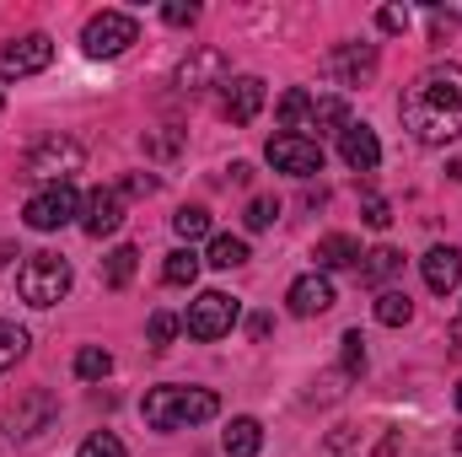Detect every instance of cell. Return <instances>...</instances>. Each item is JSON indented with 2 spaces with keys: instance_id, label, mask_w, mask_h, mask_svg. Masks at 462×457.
Instances as JSON below:
<instances>
[{
  "instance_id": "14",
  "label": "cell",
  "mask_w": 462,
  "mask_h": 457,
  "mask_svg": "<svg viewBox=\"0 0 462 457\" xmlns=\"http://www.w3.org/2000/svg\"><path fill=\"white\" fill-rule=\"evenodd\" d=\"M263 98H269V87L258 81V76H236L226 87V103H221V114L231 124H253V118L263 114Z\"/></svg>"
},
{
  "instance_id": "34",
  "label": "cell",
  "mask_w": 462,
  "mask_h": 457,
  "mask_svg": "<svg viewBox=\"0 0 462 457\" xmlns=\"http://www.w3.org/2000/svg\"><path fill=\"white\" fill-rule=\"evenodd\" d=\"M162 22H167V27H194V22H199V5L172 0V5H162Z\"/></svg>"
},
{
  "instance_id": "8",
  "label": "cell",
  "mask_w": 462,
  "mask_h": 457,
  "mask_svg": "<svg viewBox=\"0 0 462 457\" xmlns=\"http://www.w3.org/2000/svg\"><path fill=\"white\" fill-rule=\"evenodd\" d=\"M54 65V38L49 33H27V38H5L0 43V76L5 81H22V76H38Z\"/></svg>"
},
{
  "instance_id": "5",
  "label": "cell",
  "mask_w": 462,
  "mask_h": 457,
  "mask_svg": "<svg viewBox=\"0 0 462 457\" xmlns=\"http://www.w3.org/2000/svg\"><path fill=\"white\" fill-rule=\"evenodd\" d=\"M54 420H60V398H54L49 387H32V393H22V398L5 409V436H11V442H38Z\"/></svg>"
},
{
  "instance_id": "26",
  "label": "cell",
  "mask_w": 462,
  "mask_h": 457,
  "mask_svg": "<svg viewBox=\"0 0 462 457\" xmlns=\"http://www.w3.org/2000/svg\"><path fill=\"white\" fill-rule=\"evenodd\" d=\"M172 231H178L183 242H194V237H210V210H205V205H183V210L172 216Z\"/></svg>"
},
{
  "instance_id": "37",
  "label": "cell",
  "mask_w": 462,
  "mask_h": 457,
  "mask_svg": "<svg viewBox=\"0 0 462 457\" xmlns=\"http://www.w3.org/2000/svg\"><path fill=\"white\" fill-rule=\"evenodd\" d=\"M156 189V178H145V173H134L129 183H124V194H151Z\"/></svg>"
},
{
  "instance_id": "18",
  "label": "cell",
  "mask_w": 462,
  "mask_h": 457,
  "mask_svg": "<svg viewBox=\"0 0 462 457\" xmlns=\"http://www.w3.org/2000/svg\"><path fill=\"white\" fill-rule=\"evenodd\" d=\"M312 258H318V269H360V258H365V253H360V242H355V237L328 231V237L318 242V253H312Z\"/></svg>"
},
{
  "instance_id": "6",
  "label": "cell",
  "mask_w": 462,
  "mask_h": 457,
  "mask_svg": "<svg viewBox=\"0 0 462 457\" xmlns=\"http://www.w3.org/2000/svg\"><path fill=\"white\" fill-rule=\"evenodd\" d=\"M134 38H140V22H134L129 11H97V16L81 27V49H87L92 60H114V54H124Z\"/></svg>"
},
{
  "instance_id": "4",
  "label": "cell",
  "mask_w": 462,
  "mask_h": 457,
  "mask_svg": "<svg viewBox=\"0 0 462 457\" xmlns=\"http://www.w3.org/2000/svg\"><path fill=\"white\" fill-rule=\"evenodd\" d=\"M81 162H87V151L70 140V135H43L32 151H27V178H38V183H70V173H81Z\"/></svg>"
},
{
  "instance_id": "13",
  "label": "cell",
  "mask_w": 462,
  "mask_h": 457,
  "mask_svg": "<svg viewBox=\"0 0 462 457\" xmlns=\"http://www.w3.org/2000/svg\"><path fill=\"white\" fill-rule=\"evenodd\" d=\"M339 156H345V167H355V173H376V162H382L376 129L371 124H345L339 129Z\"/></svg>"
},
{
  "instance_id": "28",
  "label": "cell",
  "mask_w": 462,
  "mask_h": 457,
  "mask_svg": "<svg viewBox=\"0 0 462 457\" xmlns=\"http://www.w3.org/2000/svg\"><path fill=\"white\" fill-rule=\"evenodd\" d=\"M22 355H27V329H16V323L0 318V371H11Z\"/></svg>"
},
{
  "instance_id": "33",
  "label": "cell",
  "mask_w": 462,
  "mask_h": 457,
  "mask_svg": "<svg viewBox=\"0 0 462 457\" xmlns=\"http://www.w3.org/2000/svg\"><path fill=\"white\" fill-rule=\"evenodd\" d=\"M345 377H360V371H365V340H360V334H355V329H349L345 340Z\"/></svg>"
},
{
  "instance_id": "10",
  "label": "cell",
  "mask_w": 462,
  "mask_h": 457,
  "mask_svg": "<svg viewBox=\"0 0 462 457\" xmlns=\"http://www.w3.org/2000/svg\"><path fill=\"white\" fill-rule=\"evenodd\" d=\"M81 216V200H76V189L70 183H54V189H43V194H32L27 200V210H22V221L32 231H60L70 227Z\"/></svg>"
},
{
  "instance_id": "31",
  "label": "cell",
  "mask_w": 462,
  "mask_h": 457,
  "mask_svg": "<svg viewBox=\"0 0 462 457\" xmlns=\"http://www.w3.org/2000/svg\"><path fill=\"white\" fill-rule=\"evenodd\" d=\"M76 457H124V442H118L114 431H97V436L81 442V452Z\"/></svg>"
},
{
  "instance_id": "38",
  "label": "cell",
  "mask_w": 462,
  "mask_h": 457,
  "mask_svg": "<svg viewBox=\"0 0 462 457\" xmlns=\"http://www.w3.org/2000/svg\"><path fill=\"white\" fill-rule=\"evenodd\" d=\"M457 409H462V382H457Z\"/></svg>"
},
{
  "instance_id": "1",
  "label": "cell",
  "mask_w": 462,
  "mask_h": 457,
  "mask_svg": "<svg viewBox=\"0 0 462 457\" xmlns=\"http://www.w3.org/2000/svg\"><path fill=\"white\" fill-rule=\"evenodd\" d=\"M398 114H403V129H409L420 145H447V140H457L462 135V70L457 65L425 70V76L403 92Z\"/></svg>"
},
{
  "instance_id": "16",
  "label": "cell",
  "mask_w": 462,
  "mask_h": 457,
  "mask_svg": "<svg viewBox=\"0 0 462 457\" xmlns=\"http://www.w3.org/2000/svg\"><path fill=\"white\" fill-rule=\"evenodd\" d=\"M285 302H291L296 318H318V312L334 307V285H328V275H301V280L285 291Z\"/></svg>"
},
{
  "instance_id": "17",
  "label": "cell",
  "mask_w": 462,
  "mask_h": 457,
  "mask_svg": "<svg viewBox=\"0 0 462 457\" xmlns=\"http://www.w3.org/2000/svg\"><path fill=\"white\" fill-rule=\"evenodd\" d=\"M420 264H425V285H430L436 296H452L462 285V253L457 247H430Z\"/></svg>"
},
{
  "instance_id": "20",
  "label": "cell",
  "mask_w": 462,
  "mask_h": 457,
  "mask_svg": "<svg viewBox=\"0 0 462 457\" xmlns=\"http://www.w3.org/2000/svg\"><path fill=\"white\" fill-rule=\"evenodd\" d=\"M398 269H403V253H398V247H376V253H365L360 280H365V285H382V280H393Z\"/></svg>"
},
{
  "instance_id": "30",
  "label": "cell",
  "mask_w": 462,
  "mask_h": 457,
  "mask_svg": "<svg viewBox=\"0 0 462 457\" xmlns=\"http://www.w3.org/2000/svg\"><path fill=\"white\" fill-rule=\"evenodd\" d=\"M274 216H280V200H274V194H258V200H247V210H242V221H247V231L274 227Z\"/></svg>"
},
{
  "instance_id": "11",
  "label": "cell",
  "mask_w": 462,
  "mask_h": 457,
  "mask_svg": "<svg viewBox=\"0 0 462 457\" xmlns=\"http://www.w3.org/2000/svg\"><path fill=\"white\" fill-rule=\"evenodd\" d=\"M226 76H231V60H226V49H216V43H199V49H189V60L178 65V87H183V92L226 87Z\"/></svg>"
},
{
  "instance_id": "7",
  "label": "cell",
  "mask_w": 462,
  "mask_h": 457,
  "mask_svg": "<svg viewBox=\"0 0 462 457\" xmlns=\"http://www.w3.org/2000/svg\"><path fill=\"white\" fill-rule=\"evenodd\" d=\"M263 156H269L274 173H291V178H318V173H323V145H318V135H274Z\"/></svg>"
},
{
  "instance_id": "36",
  "label": "cell",
  "mask_w": 462,
  "mask_h": 457,
  "mask_svg": "<svg viewBox=\"0 0 462 457\" xmlns=\"http://www.w3.org/2000/svg\"><path fill=\"white\" fill-rule=\"evenodd\" d=\"M387 221H393V210H387V200H365V227H387Z\"/></svg>"
},
{
  "instance_id": "23",
  "label": "cell",
  "mask_w": 462,
  "mask_h": 457,
  "mask_svg": "<svg viewBox=\"0 0 462 457\" xmlns=\"http://www.w3.org/2000/svg\"><path fill=\"white\" fill-rule=\"evenodd\" d=\"M307 124H312V129H345V124H349L345 98H312V108H307Z\"/></svg>"
},
{
  "instance_id": "29",
  "label": "cell",
  "mask_w": 462,
  "mask_h": 457,
  "mask_svg": "<svg viewBox=\"0 0 462 457\" xmlns=\"http://www.w3.org/2000/svg\"><path fill=\"white\" fill-rule=\"evenodd\" d=\"M307 108H312V92H285L280 98V124H285V135H296V124H307Z\"/></svg>"
},
{
  "instance_id": "19",
  "label": "cell",
  "mask_w": 462,
  "mask_h": 457,
  "mask_svg": "<svg viewBox=\"0 0 462 457\" xmlns=\"http://www.w3.org/2000/svg\"><path fill=\"white\" fill-rule=\"evenodd\" d=\"M221 442H226L231 457H258V452H263V425H258L253 415H236V420L226 425V436H221Z\"/></svg>"
},
{
  "instance_id": "12",
  "label": "cell",
  "mask_w": 462,
  "mask_h": 457,
  "mask_svg": "<svg viewBox=\"0 0 462 457\" xmlns=\"http://www.w3.org/2000/svg\"><path fill=\"white\" fill-rule=\"evenodd\" d=\"M328 76L339 87H365L376 76V43H339L328 54Z\"/></svg>"
},
{
  "instance_id": "27",
  "label": "cell",
  "mask_w": 462,
  "mask_h": 457,
  "mask_svg": "<svg viewBox=\"0 0 462 457\" xmlns=\"http://www.w3.org/2000/svg\"><path fill=\"white\" fill-rule=\"evenodd\" d=\"M134 258H140L134 247H114V253H108V264H103V280H108L114 291H124V285L134 280Z\"/></svg>"
},
{
  "instance_id": "21",
  "label": "cell",
  "mask_w": 462,
  "mask_h": 457,
  "mask_svg": "<svg viewBox=\"0 0 462 457\" xmlns=\"http://www.w3.org/2000/svg\"><path fill=\"white\" fill-rule=\"evenodd\" d=\"M162 280H167V285H194V280H199V253H194V247H172L167 264H162Z\"/></svg>"
},
{
  "instance_id": "32",
  "label": "cell",
  "mask_w": 462,
  "mask_h": 457,
  "mask_svg": "<svg viewBox=\"0 0 462 457\" xmlns=\"http://www.w3.org/2000/svg\"><path fill=\"white\" fill-rule=\"evenodd\" d=\"M172 334H178V318H172V312H151V334H145V340H151V350H167V344H172Z\"/></svg>"
},
{
  "instance_id": "2",
  "label": "cell",
  "mask_w": 462,
  "mask_h": 457,
  "mask_svg": "<svg viewBox=\"0 0 462 457\" xmlns=\"http://www.w3.org/2000/svg\"><path fill=\"white\" fill-rule=\"evenodd\" d=\"M151 431H183V425H205L221 415V398L210 387H151L140 404Z\"/></svg>"
},
{
  "instance_id": "22",
  "label": "cell",
  "mask_w": 462,
  "mask_h": 457,
  "mask_svg": "<svg viewBox=\"0 0 462 457\" xmlns=\"http://www.w3.org/2000/svg\"><path fill=\"white\" fill-rule=\"evenodd\" d=\"M409 318H414V302H409L403 291H382V296H376V323H382V329H403Z\"/></svg>"
},
{
  "instance_id": "24",
  "label": "cell",
  "mask_w": 462,
  "mask_h": 457,
  "mask_svg": "<svg viewBox=\"0 0 462 457\" xmlns=\"http://www.w3.org/2000/svg\"><path fill=\"white\" fill-rule=\"evenodd\" d=\"M108 371H114V355H108V350H97V344H87V350L76 355V377H81V382H103Z\"/></svg>"
},
{
  "instance_id": "3",
  "label": "cell",
  "mask_w": 462,
  "mask_h": 457,
  "mask_svg": "<svg viewBox=\"0 0 462 457\" xmlns=\"http://www.w3.org/2000/svg\"><path fill=\"white\" fill-rule=\"evenodd\" d=\"M16 291H22L27 307H54V302H65V291H70V264H65L60 253H32V258L22 264V275H16Z\"/></svg>"
},
{
  "instance_id": "25",
  "label": "cell",
  "mask_w": 462,
  "mask_h": 457,
  "mask_svg": "<svg viewBox=\"0 0 462 457\" xmlns=\"http://www.w3.org/2000/svg\"><path fill=\"white\" fill-rule=\"evenodd\" d=\"M210 264L216 269H242L247 264V242L242 237H210Z\"/></svg>"
},
{
  "instance_id": "9",
  "label": "cell",
  "mask_w": 462,
  "mask_h": 457,
  "mask_svg": "<svg viewBox=\"0 0 462 457\" xmlns=\"http://www.w3.org/2000/svg\"><path fill=\"white\" fill-rule=\"evenodd\" d=\"M236 302H231L226 291H205L199 302H189V318H183V329L194 334V340H226L231 329H236Z\"/></svg>"
},
{
  "instance_id": "15",
  "label": "cell",
  "mask_w": 462,
  "mask_h": 457,
  "mask_svg": "<svg viewBox=\"0 0 462 457\" xmlns=\"http://www.w3.org/2000/svg\"><path fill=\"white\" fill-rule=\"evenodd\" d=\"M81 210H87V216H81L87 237H114V231L124 227V194H118V189H97Z\"/></svg>"
},
{
  "instance_id": "35",
  "label": "cell",
  "mask_w": 462,
  "mask_h": 457,
  "mask_svg": "<svg viewBox=\"0 0 462 457\" xmlns=\"http://www.w3.org/2000/svg\"><path fill=\"white\" fill-rule=\"evenodd\" d=\"M376 27H382V33H403V27H409V11H403V5H382V11H376Z\"/></svg>"
}]
</instances>
